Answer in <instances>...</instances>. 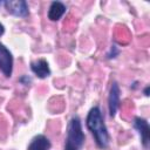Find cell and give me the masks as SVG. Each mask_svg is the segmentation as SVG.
Masks as SVG:
<instances>
[{"mask_svg": "<svg viewBox=\"0 0 150 150\" xmlns=\"http://www.w3.org/2000/svg\"><path fill=\"white\" fill-rule=\"evenodd\" d=\"M149 90H150V87L146 86L145 89H144V95H145V96H149Z\"/></svg>", "mask_w": 150, "mask_h": 150, "instance_id": "obj_12", "label": "cell"}, {"mask_svg": "<svg viewBox=\"0 0 150 150\" xmlns=\"http://www.w3.org/2000/svg\"><path fill=\"white\" fill-rule=\"evenodd\" d=\"M2 5L5 6L6 11L14 16L26 18L29 14L28 4L25 0H6Z\"/></svg>", "mask_w": 150, "mask_h": 150, "instance_id": "obj_3", "label": "cell"}, {"mask_svg": "<svg viewBox=\"0 0 150 150\" xmlns=\"http://www.w3.org/2000/svg\"><path fill=\"white\" fill-rule=\"evenodd\" d=\"M120 54V49H117V47L116 46H111V48H110V52L108 53V59H114V57H116L117 55Z\"/></svg>", "mask_w": 150, "mask_h": 150, "instance_id": "obj_10", "label": "cell"}, {"mask_svg": "<svg viewBox=\"0 0 150 150\" xmlns=\"http://www.w3.org/2000/svg\"><path fill=\"white\" fill-rule=\"evenodd\" d=\"M108 107H109V115L111 117H115L117 109L120 107V87L116 81L111 83L109 97H108Z\"/></svg>", "mask_w": 150, "mask_h": 150, "instance_id": "obj_6", "label": "cell"}, {"mask_svg": "<svg viewBox=\"0 0 150 150\" xmlns=\"http://www.w3.org/2000/svg\"><path fill=\"white\" fill-rule=\"evenodd\" d=\"M86 125L88 130L91 132V135L95 138V142L98 148L105 149L109 145V132L104 123V118L102 115V111L98 107H93L86 118Z\"/></svg>", "mask_w": 150, "mask_h": 150, "instance_id": "obj_1", "label": "cell"}, {"mask_svg": "<svg viewBox=\"0 0 150 150\" xmlns=\"http://www.w3.org/2000/svg\"><path fill=\"white\" fill-rule=\"evenodd\" d=\"M19 82L25 84V86H29L32 83V79L28 76V75H22L20 79H19Z\"/></svg>", "mask_w": 150, "mask_h": 150, "instance_id": "obj_11", "label": "cell"}, {"mask_svg": "<svg viewBox=\"0 0 150 150\" xmlns=\"http://www.w3.org/2000/svg\"><path fill=\"white\" fill-rule=\"evenodd\" d=\"M84 141L86 136L82 130L81 120L77 116H73L68 123L63 150H81L84 145Z\"/></svg>", "mask_w": 150, "mask_h": 150, "instance_id": "obj_2", "label": "cell"}, {"mask_svg": "<svg viewBox=\"0 0 150 150\" xmlns=\"http://www.w3.org/2000/svg\"><path fill=\"white\" fill-rule=\"evenodd\" d=\"M0 70L6 77H11L13 73V55L9 49L0 42Z\"/></svg>", "mask_w": 150, "mask_h": 150, "instance_id": "obj_4", "label": "cell"}, {"mask_svg": "<svg viewBox=\"0 0 150 150\" xmlns=\"http://www.w3.org/2000/svg\"><path fill=\"white\" fill-rule=\"evenodd\" d=\"M2 4H4V1H0V6H1V5H2Z\"/></svg>", "mask_w": 150, "mask_h": 150, "instance_id": "obj_14", "label": "cell"}, {"mask_svg": "<svg viewBox=\"0 0 150 150\" xmlns=\"http://www.w3.org/2000/svg\"><path fill=\"white\" fill-rule=\"evenodd\" d=\"M50 146L52 143L45 135H36L30 141L27 150H49Z\"/></svg>", "mask_w": 150, "mask_h": 150, "instance_id": "obj_9", "label": "cell"}, {"mask_svg": "<svg viewBox=\"0 0 150 150\" xmlns=\"http://www.w3.org/2000/svg\"><path fill=\"white\" fill-rule=\"evenodd\" d=\"M67 7L61 1H53L48 9V19L50 21H57L62 18V15L66 13Z\"/></svg>", "mask_w": 150, "mask_h": 150, "instance_id": "obj_8", "label": "cell"}, {"mask_svg": "<svg viewBox=\"0 0 150 150\" xmlns=\"http://www.w3.org/2000/svg\"><path fill=\"white\" fill-rule=\"evenodd\" d=\"M134 128L138 131V135L141 137V142L143 144V146L145 149L149 148V143H150V128H149V123L145 118L143 117H135L134 118Z\"/></svg>", "mask_w": 150, "mask_h": 150, "instance_id": "obj_5", "label": "cell"}, {"mask_svg": "<svg viewBox=\"0 0 150 150\" xmlns=\"http://www.w3.org/2000/svg\"><path fill=\"white\" fill-rule=\"evenodd\" d=\"M4 33H5V27H4L2 23H0V36H1Z\"/></svg>", "mask_w": 150, "mask_h": 150, "instance_id": "obj_13", "label": "cell"}, {"mask_svg": "<svg viewBox=\"0 0 150 150\" xmlns=\"http://www.w3.org/2000/svg\"><path fill=\"white\" fill-rule=\"evenodd\" d=\"M30 69L39 79H46L50 75L49 64L45 59H39L36 61L30 62Z\"/></svg>", "mask_w": 150, "mask_h": 150, "instance_id": "obj_7", "label": "cell"}]
</instances>
